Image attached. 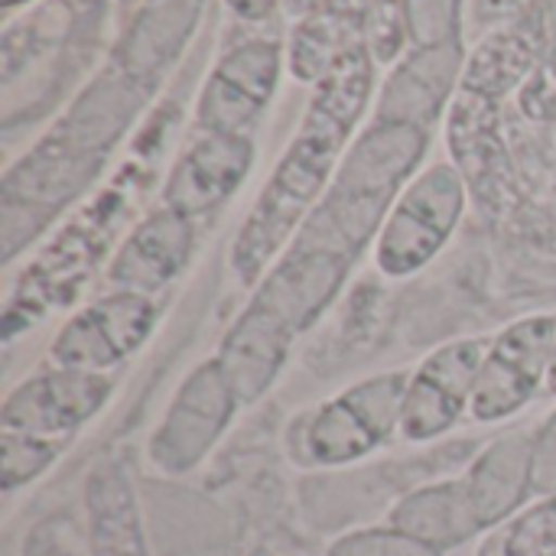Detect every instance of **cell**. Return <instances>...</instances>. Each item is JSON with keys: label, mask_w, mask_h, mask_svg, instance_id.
Segmentation results:
<instances>
[{"label": "cell", "mask_w": 556, "mask_h": 556, "mask_svg": "<svg viewBox=\"0 0 556 556\" xmlns=\"http://www.w3.org/2000/svg\"><path fill=\"white\" fill-rule=\"evenodd\" d=\"M111 394V375L49 365L7 391L0 404V430L72 446L75 437L108 407Z\"/></svg>", "instance_id": "8"}, {"label": "cell", "mask_w": 556, "mask_h": 556, "mask_svg": "<svg viewBox=\"0 0 556 556\" xmlns=\"http://www.w3.org/2000/svg\"><path fill=\"white\" fill-rule=\"evenodd\" d=\"M547 394L556 397V342H554V355H551V375H547Z\"/></svg>", "instance_id": "24"}, {"label": "cell", "mask_w": 556, "mask_h": 556, "mask_svg": "<svg viewBox=\"0 0 556 556\" xmlns=\"http://www.w3.org/2000/svg\"><path fill=\"white\" fill-rule=\"evenodd\" d=\"M91 556H153L134 476L114 456L98 459L81 489Z\"/></svg>", "instance_id": "13"}, {"label": "cell", "mask_w": 556, "mask_h": 556, "mask_svg": "<svg viewBox=\"0 0 556 556\" xmlns=\"http://www.w3.org/2000/svg\"><path fill=\"white\" fill-rule=\"evenodd\" d=\"M20 3H29V0H0V10H13V7H20Z\"/></svg>", "instance_id": "25"}, {"label": "cell", "mask_w": 556, "mask_h": 556, "mask_svg": "<svg viewBox=\"0 0 556 556\" xmlns=\"http://www.w3.org/2000/svg\"><path fill=\"white\" fill-rule=\"evenodd\" d=\"M65 450H68V443L0 430V489H3V495H13L16 489H26L36 479H42L65 456Z\"/></svg>", "instance_id": "19"}, {"label": "cell", "mask_w": 556, "mask_h": 556, "mask_svg": "<svg viewBox=\"0 0 556 556\" xmlns=\"http://www.w3.org/2000/svg\"><path fill=\"white\" fill-rule=\"evenodd\" d=\"M407 368L368 375L296 414L283 443L303 469H342L401 437Z\"/></svg>", "instance_id": "3"}, {"label": "cell", "mask_w": 556, "mask_h": 556, "mask_svg": "<svg viewBox=\"0 0 556 556\" xmlns=\"http://www.w3.org/2000/svg\"><path fill=\"white\" fill-rule=\"evenodd\" d=\"M427 150V130L375 121L345 153L332 186L306 215L293 241L251 290V306L277 319L290 336H303L342 293L365 248L414 179Z\"/></svg>", "instance_id": "1"}, {"label": "cell", "mask_w": 556, "mask_h": 556, "mask_svg": "<svg viewBox=\"0 0 556 556\" xmlns=\"http://www.w3.org/2000/svg\"><path fill=\"white\" fill-rule=\"evenodd\" d=\"M251 163L254 143L248 134L202 130V137L173 163L163 182V205L195 222L225 205L241 189Z\"/></svg>", "instance_id": "11"}, {"label": "cell", "mask_w": 556, "mask_h": 556, "mask_svg": "<svg viewBox=\"0 0 556 556\" xmlns=\"http://www.w3.org/2000/svg\"><path fill=\"white\" fill-rule=\"evenodd\" d=\"M293 342L296 336H290L277 319L244 303V309L225 329L212 358L222 365L225 378L231 381V388L248 407L257 404L277 384V378L290 362Z\"/></svg>", "instance_id": "14"}, {"label": "cell", "mask_w": 556, "mask_h": 556, "mask_svg": "<svg viewBox=\"0 0 556 556\" xmlns=\"http://www.w3.org/2000/svg\"><path fill=\"white\" fill-rule=\"evenodd\" d=\"M241 407L244 401L238 397L215 358L192 365L147 440L150 466L169 479L195 472L231 430Z\"/></svg>", "instance_id": "5"}, {"label": "cell", "mask_w": 556, "mask_h": 556, "mask_svg": "<svg viewBox=\"0 0 556 556\" xmlns=\"http://www.w3.org/2000/svg\"><path fill=\"white\" fill-rule=\"evenodd\" d=\"M280 65V46L270 39H248L228 49L199 91L195 124L205 134H244L270 104Z\"/></svg>", "instance_id": "10"}, {"label": "cell", "mask_w": 556, "mask_h": 556, "mask_svg": "<svg viewBox=\"0 0 556 556\" xmlns=\"http://www.w3.org/2000/svg\"><path fill=\"white\" fill-rule=\"evenodd\" d=\"M534 492H556V414L534 433Z\"/></svg>", "instance_id": "22"}, {"label": "cell", "mask_w": 556, "mask_h": 556, "mask_svg": "<svg viewBox=\"0 0 556 556\" xmlns=\"http://www.w3.org/2000/svg\"><path fill=\"white\" fill-rule=\"evenodd\" d=\"M371 98V59L362 46L339 52L323 72L309 108L287 143L283 156L270 169L261 195L248 208L228 248L231 277L254 290L270 264L293 241L306 215L319 205L332 186L345 147Z\"/></svg>", "instance_id": "2"}, {"label": "cell", "mask_w": 556, "mask_h": 556, "mask_svg": "<svg viewBox=\"0 0 556 556\" xmlns=\"http://www.w3.org/2000/svg\"><path fill=\"white\" fill-rule=\"evenodd\" d=\"M407 33L417 49L459 42L463 0H404Z\"/></svg>", "instance_id": "21"}, {"label": "cell", "mask_w": 556, "mask_h": 556, "mask_svg": "<svg viewBox=\"0 0 556 556\" xmlns=\"http://www.w3.org/2000/svg\"><path fill=\"white\" fill-rule=\"evenodd\" d=\"M489 342L492 336L456 339L410 368L401 417V437L407 443H433L469 414Z\"/></svg>", "instance_id": "9"}, {"label": "cell", "mask_w": 556, "mask_h": 556, "mask_svg": "<svg viewBox=\"0 0 556 556\" xmlns=\"http://www.w3.org/2000/svg\"><path fill=\"white\" fill-rule=\"evenodd\" d=\"M326 556H446L394 525L358 528L329 544Z\"/></svg>", "instance_id": "20"}, {"label": "cell", "mask_w": 556, "mask_h": 556, "mask_svg": "<svg viewBox=\"0 0 556 556\" xmlns=\"http://www.w3.org/2000/svg\"><path fill=\"white\" fill-rule=\"evenodd\" d=\"M466 179L453 163H430L394 199L371 257L388 280H407L420 274L453 241L466 215Z\"/></svg>", "instance_id": "4"}, {"label": "cell", "mask_w": 556, "mask_h": 556, "mask_svg": "<svg viewBox=\"0 0 556 556\" xmlns=\"http://www.w3.org/2000/svg\"><path fill=\"white\" fill-rule=\"evenodd\" d=\"M277 3H280V0H225V7H228L238 20H248V23L267 20V16L277 10Z\"/></svg>", "instance_id": "23"}, {"label": "cell", "mask_w": 556, "mask_h": 556, "mask_svg": "<svg viewBox=\"0 0 556 556\" xmlns=\"http://www.w3.org/2000/svg\"><path fill=\"white\" fill-rule=\"evenodd\" d=\"M156 319L160 309L153 296L108 290L59 326L49 342V362L62 368L111 375L150 342Z\"/></svg>", "instance_id": "7"}, {"label": "cell", "mask_w": 556, "mask_h": 556, "mask_svg": "<svg viewBox=\"0 0 556 556\" xmlns=\"http://www.w3.org/2000/svg\"><path fill=\"white\" fill-rule=\"evenodd\" d=\"M482 531H495L525 511L534 492V433H508L489 443L463 472Z\"/></svg>", "instance_id": "15"}, {"label": "cell", "mask_w": 556, "mask_h": 556, "mask_svg": "<svg viewBox=\"0 0 556 556\" xmlns=\"http://www.w3.org/2000/svg\"><path fill=\"white\" fill-rule=\"evenodd\" d=\"M388 525L407 531L410 538L450 554L476 538H485L476 508L469 502L463 476L443 479L407 492L388 515Z\"/></svg>", "instance_id": "17"}, {"label": "cell", "mask_w": 556, "mask_h": 556, "mask_svg": "<svg viewBox=\"0 0 556 556\" xmlns=\"http://www.w3.org/2000/svg\"><path fill=\"white\" fill-rule=\"evenodd\" d=\"M463 65V46H433V49H414L388 78L378 117L381 124H407L430 134V124L440 117L443 101L459 75Z\"/></svg>", "instance_id": "16"}, {"label": "cell", "mask_w": 556, "mask_h": 556, "mask_svg": "<svg viewBox=\"0 0 556 556\" xmlns=\"http://www.w3.org/2000/svg\"><path fill=\"white\" fill-rule=\"evenodd\" d=\"M476 556H556V492L489 531Z\"/></svg>", "instance_id": "18"}, {"label": "cell", "mask_w": 556, "mask_h": 556, "mask_svg": "<svg viewBox=\"0 0 556 556\" xmlns=\"http://www.w3.org/2000/svg\"><path fill=\"white\" fill-rule=\"evenodd\" d=\"M556 316H525L492 336L479 368L469 417L476 424H502L518 417L544 388L551 375Z\"/></svg>", "instance_id": "6"}, {"label": "cell", "mask_w": 556, "mask_h": 556, "mask_svg": "<svg viewBox=\"0 0 556 556\" xmlns=\"http://www.w3.org/2000/svg\"><path fill=\"white\" fill-rule=\"evenodd\" d=\"M195 251V222L160 205L114 251L108 264L111 290L153 296L169 287Z\"/></svg>", "instance_id": "12"}]
</instances>
